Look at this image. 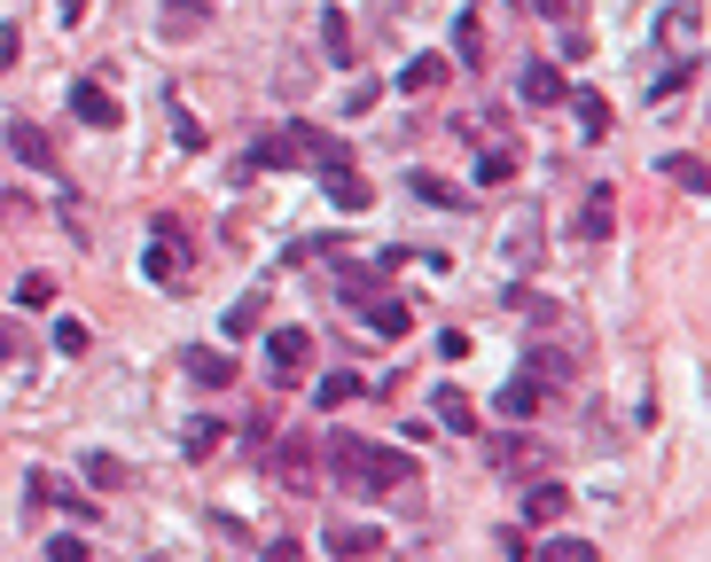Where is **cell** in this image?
Returning a JSON list of instances; mask_svg holds the SVG:
<instances>
[{
	"instance_id": "1",
	"label": "cell",
	"mask_w": 711,
	"mask_h": 562,
	"mask_svg": "<svg viewBox=\"0 0 711 562\" xmlns=\"http://www.w3.org/2000/svg\"><path fill=\"white\" fill-rule=\"evenodd\" d=\"M321 468H336V477H344L352 493H407V485H414V461H407L399 445L352 437V430L321 437Z\"/></svg>"
},
{
	"instance_id": "2",
	"label": "cell",
	"mask_w": 711,
	"mask_h": 562,
	"mask_svg": "<svg viewBox=\"0 0 711 562\" xmlns=\"http://www.w3.org/2000/svg\"><path fill=\"white\" fill-rule=\"evenodd\" d=\"M305 149H313V126H274V133L250 149L243 172H290V164H305Z\"/></svg>"
},
{
	"instance_id": "3",
	"label": "cell",
	"mask_w": 711,
	"mask_h": 562,
	"mask_svg": "<svg viewBox=\"0 0 711 562\" xmlns=\"http://www.w3.org/2000/svg\"><path fill=\"white\" fill-rule=\"evenodd\" d=\"M305 359H313V336L305 328H274V336H266V375H274V383H298Z\"/></svg>"
},
{
	"instance_id": "4",
	"label": "cell",
	"mask_w": 711,
	"mask_h": 562,
	"mask_svg": "<svg viewBox=\"0 0 711 562\" xmlns=\"http://www.w3.org/2000/svg\"><path fill=\"white\" fill-rule=\"evenodd\" d=\"M274 468H282V485H290V493H313V477H321V453H313V437H290V445H274Z\"/></svg>"
},
{
	"instance_id": "5",
	"label": "cell",
	"mask_w": 711,
	"mask_h": 562,
	"mask_svg": "<svg viewBox=\"0 0 711 562\" xmlns=\"http://www.w3.org/2000/svg\"><path fill=\"white\" fill-rule=\"evenodd\" d=\"M617 235V187H586L579 204V242H610Z\"/></svg>"
},
{
	"instance_id": "6",
	"label": "cell",
	"mask_w": 711,
	"mask_h": 562,
	"mask_svg": "<svg viewBox=\"0 0 711 562\" xmlns=\"http://www.w3.org/2000/svg\"><path fill=\"white\" fill-rule=\"evenodd\" d=\"M321 547H328V554H344V562H352V554H384V531H376V523H352V516H336V523L321 531Z\"/></svg>"
},
{
	"instance_id": "7",
	"label": "cell",
	"mask_w": 711,
	"mask_h": 562,
	"mask_svg": "<svg viewBox=\"0 0 711 562\" xmlns=\"http://www.w3.org/2000/svg\"><path fill=\"white\" fill-rule=\"evenodd\" d=\"M321 180H328V204H336V212H368V204H376L368 180L352 172V156H344V164H321Z\"/></svg>"
},
{
	"instance_id": "8",
	"label": "cell",
	"mask_w": 711,
	"mask_h": 562,
	"mask_svg": "<svg viewBox=\"0 0 711 562\" xmlns=\"http://www.w3.org/2000/svg\"><path fill=\"white\" fill-rule=\"evenodd\" d=\"M508 266H516V273L540 266V204H524V212H516V227H508Z\"/></svg>"
},
{
	"instance_id": "9",
	"label": "cell",
	"mask_w": 711,
	"mask_h": 562,
	"mask_svg": "<svg viewBox=\"0 0 711 562\" xmlns=\"http://www.w3.org/2000/svg\"><path fill=\"white\" fill-rule=\"evenodd\" d=\"M516 94H524L531 110H556V102H563V71H556V63H524Z\"/></svg>"
},
{
	"instance_id": "10",
	"label": "cell",
	"mask_w": 711,
	"mask_h": 562,
	"mask_svg": "<svg viewBox=\"0 0 711 562\" xmlns=\"http://www.w3.org/2000/svg\"><path fill=\"white\" fill-rule=\"evenodd\" d=\"M71 110H78L86 126H126V110L110 102V94H103L95 78H78V86H71Z\"/></svg>"
},
{
	"instance_id": "11",
	"label": "cell",
	"mask_w": 711,
	"mask_h": 562,
	"mask_svg": "<svg viewBox=\"0 0 711 562\" xmlns=\"http://www.w3.org/2000/svg\"><path fill=\"white\" fill-rule=\"evenodd\" d=\"M665 47L672 55H696L703 47V9H696V0H680V9L665 17Z\"/></svg>"
},
{
	"instance_id": "12",
	"label": "cell",
	"mask_w": 711,
	"mask_h": 562,
	"mask_svg": "<svg viewBox=\"0 0 711 562\" xmlns=\"http://www.w3.org/2000/svg\"><path fill=\"white\" fill-rule=\"evenodd\" d=\"M32 500H40V508H63V516H103V508H86L63 477H47V468H32Z\"/></svg>"
},
{
	"instance_id": "13",
	"label": "cell",
	"mask_w": 711,
	"mask_h": 562,
	"mask_svg": "<svg viewBox=\"0 0 711 562\" xmlns=\"http://www.w3.org/2000/svg\"><path fill=\"white\" fill-rule=\"evenodd\" d=\"M548 453H540V437H500L493 445V468H508V477H524V468H540Z\"/></svg>"
},
{
	"instance_id": "14",
	"label": "cell",
	"mask_w": 711,
	"mask_h": 562,
	"mask_svg": "<svg viewBox=\"0 0 711 562\" xmlns=\"http://www.w3.org/2000/svg\"><path fill=\"white\" fill-rule=\"evenodd\" d=\"M446 78H454V63H446V55H414V63L399 71V86H407V94H430V86H446Z\"/></svg>"
},
{
	"instance_id": "15",
	"label": "cell",
	"mask_w": 711,
	"mask_h": 562,
	"mask_svg": "<svg viewBox=\"0 0 711 562\" xmlns=\"http://www.w3.org/2000/svg\"><path fill=\"white\" fill-rule=\"evenodd\" d=\"M9 149H17V156H24V164H40V172H47V164H55V149H47V133H40V126H32V118H17V126H9Z\"/></svg>"
},
{
	"instance_id": "16",
	"label": "cell",
	"mask_w": 711,
	"mask_h": 562,
	"mask_svg": "<svg viewBox=\"0 0 711 562\" xmlns=\"http://www.w3.org/2000/svg\"><path fill=\"white\" fill-rule=\"evenodd\" d=\"M188 375H196V383H235V359L212 352V344H188Z\"/></svg>"
},
{
	"instance_id": "17",
	"label": "cell",
	"mask_w": 711,
	"mask_h": 562,
	"mask_svg": "<svg viewBox=\"0 0 711 562\" xmlns=\"http://www.w3.org/2000/svg\"><path fill=\"white\" fill-rule=\"evenodd\" d=\"M430 414L446 422V430H477V414H470V399H462L454 383H438V391H430Z\"/></svg>"
},
{
	"instance_id": "18",
	"label": "cell",
	"mask_w": 711,
	"mask_h": 562,
	"mask_svg": "<svg viewBox=\"0 0 711 562\" xmlns=\"http://www.w3.org/2000/svg\"><path fill=\"white\" fill-rule=\"evenodd\" d=\"M571 118H579V133H586V141H602V133H610V102H602V94H586V86L571 94Z\"/></svg>"
},
{
	"instance_id": "19",
	"label": "cell",
	"mask_w": 711,
	"mask_h": 562,
	"mask_svg": "<svg viewBox=\"0 0 711 562\" xmlns=\"http://www.w3.org/2000/svg\"><path fill=\"white\" fill-rule=\"evenodd\" d=\"M531 554H540V562H594V539H579V531H556V539H540Z\"/></svg>"
},
{
	"instance_id": "20",
	"label": "cell",
	"mask_w": 711,
	"mask_h": 562,
	"mask_svg": "<svg viewBox=\"0 0 711 562\" xmlns=\"http://www.w3.org/2000/svg\"><path fill=\"white\" fill-rule=\"evenodd\" d=\"M321 47H328V63H336V71H352V24H344V9H328V17H321Z\"/></svg>"
},
{
	"instance_id": "21",
	"label": "cell",
	"mask_w": 711,
	"mask_h": 562,
	"mask_svg": "<svg viewBox=\"0 0 711 562\" xmlns=\"http://www.w3.org/2000/svg\"><path fill=\"white\" fill-rule=\"evenodd\" d=\"M360 328H376V336H407V328H414V313H407V305H399V298H376V305H368V321H360Z\"/></svg>"
},
{
	"instance_id": "22",
	"label": "cell",
	"mask_w": 711,
	"mask_h": 562,
	"mask_svg": "<svg viewBox=\"0 0 711 562\" xmlns=\"http://www.w3.org/2000/svg\"><path fill=\"white\" fill-rule=\"evenodd\" d=\"M219 437H227V430H219L212 414H196V422L181 430V453H188V461H212V453H219Z\"/></svg>"
},
{
	"instance_id": "23",
	"label": "cell",
	"mask_w": 711,
	"mask_h": 562,
	"mask_svg": "<svg viewBox=\"0 0 711 562\" xmlns=\"http://www.w3.org/2000/svg\"><path fill=\"white\" fill-rule=\"evenodd\" d=\"M500 305H508V313H531V321H563V305H548L540 290H524V281H508V290H500Z\"/></svg>"
},
{
	"instance_id": "24",
	"label": "cell",
	"mask_w": 711,
	"mask_h": 562,
	"mask_svg": "<svg viewBox=\"0 0 711 562\" xmlns=\"http://www.w3.org/2000/svg\"><path fill=\"white\" fill-rule=\"evenodd\" d=\"M540 399H548V391L524 375V383H508V391H500V414H508V422H531V414H540Z\"/></svg>"
},
{
	"instance_id": "25",
	"label": "cell",
	"mask_w": 711,
	"mask_h": 562,
	"mask_svg": "<svg viewBox=\"0 0 711 562\" xmlns=\"http://www.w3.org/2000/svg\"><path fill=\"white\" fill-rule=\"evenodd\" d=\"M524 375H531L540 391H563V383H571V359H556V352H531V359H524Z\"/></svg>"
},
{
	"instance_id": "26",
	"label": "cell",
	"mask_w": 711,
	"mask_h": 562,
	"mask_svg": "<svg viewBox=\"0 0 711 562\" xmlns=\"http://www.w3.org/2000/svg\"><path fill=\"white\" fill-rule=\"evenodd\" d=\"M414 196H422V204H446V212H470L462 187H454V180H430V172H414Z\"/></svg>"
},
{
	"instance_id": "27",
	"label": "cell",
	"mask_w": 711,
	"mask_h": 562,
	"mask_svg": "<svg viewBox=\"0 0 711 562\" xmlns=\"http://www.w3.org/2000/svg\"><path fill=\"white\" fill-rule=\"evenodd\" d=\"M665 180H680L688 196H703V187H711V172H703V156H696V149H688V156H665Z\"/></svg>"
},
{
	"instance_id": "28",
	"label": "cell",
	"mask_w": 711,
	"mask_h": 562,
	"mask_svg": "<svg viewBox=\"0 0 711 562\" xmlns=\"http://www.w3.org/2000/svg\"><path fill=\"white\" fill-rule=\"evenodd\" d=\"M86 485L118 493V485H126V461H118V453H86Z\"/></svg>"
},
{
	"instance_id": "29",
	"label": "cell",
	"mask_w": 711,
	"mask_h": 562,
	"mask_svg": "<svg viewBox=\"0 0 711 562\" xmlns=\"http://www.w3.org/2000/svg\"><path fill=\"white\" fill-rule=\"evenodd\" d=\"M258 321H266V298H235V305H227V321H219V328H227V336H250V328H258Z\"/></svg>"
},
{
	"instance_id": "30",
	"label": "cell",
	"mask_w": 711,
	"mask_h": 562,
	"mask_svg": "<svg viewBox=\"0 0 711 562\" xmlns=\"http://www.w3.org/2000/svg\"><path fill=\"white\" fill-rule=\"evenodd\" d=\"M563 508H571V493H563V485H540V493H531V508H524V516H531V523H556Z\"/></svg>"
},
{
	"instance_id": "31",
	"label": "cell",
	"mask_w": 711,
	"mask_h": 562,
	"mask_svg": "<svg viewBox=\"0 0 711 562\" xmlns=\"http://www.w3.org/2000/svg\"><path fill=\"white\" fill-rule=\"evenodd\" d=\"M454 55H462V63H485V24H477V17L454 24Z\"/></svg>"
},
{
	"instance_id": "32",
	"label": "cell",
	"mask_w": 711,
	"mask_h": 562,
	"mask_svg": "<svg viewBox=\"0 0 711 562\" xmlns=\"http://www.w3.org/2000/svg\"><path fill=\"white\" fill-rule=\"evenodd\" d=\"M477 180H485V187L516 180V149H485V156H477Z\"/></svg>"
},
{
	"instance_id": "33",
	"label": "cell",
	"mask_w": 711,
	"mask_h": 562,
	"mask_svg": "<svg viewBox=\"0 0 711 562\" xmlns=\"http://www.w3.org/2000/svg\"><path fill=\"white\" fill-rule=\"evenodd\" d=\"M360 391H368V383H360V375H328V383H321L313 399H321V407H344V399H360Z\"/></svg>"
},
{
	"instance_id": "34",
	"label": "cell",
	"mask_w": 711,
	"mask_h": 562,
	"mask_svg": "<svg viewBox=\"0 0 711 562\" xmlns=\"http://www.w3.org/2000/svg\"><path fill=\"white\" fill-rule=\"evenodd\" d=\"M47 298H55L47 273H24V281H17V305H47Z\"/></svg>"
},
{
	"instance_id": "35",
	"label": "cell",
	"mask_w": 711,
	"mask_h": 562,
	"mask_svg": "<svg viewBox=\"0 0 711 562\" xmlns=\"http://www.w3.org/2000/svg\"><path fill=\"white\" fill-rule=\"evenodd\" d=\"M47 562H86V539H71V531H55V539H47Z\"/></svg>"
},
{
	"instance_id": "36",
	"label": "cell",
	"mask_w": 711,
	"mask_h": 562,
	"mask_svg": "<svg viewBox=\"0 0 711 562\" xmlns=\"http://www.w3.org/2000/svg\"><path fill=\"white\" fill-rule=\"evenodd\" d=\"M164 32H204V9H196V0H181V9L164 17Z\"/></svg>"
},
{
	"instance_id": "37",
	"label": "cell",
	"mask_w": 711,
	"mask_h": 562,
	"mask_svg": "<svg viewBox=\"0 0 711 562\" xmlns=\"http://www.w3.org/2000/svg\"><path fill=\"white\" fill-rule=\"evenodd\" d=\"M266 554H282V562H298V554H305V539H298V531H274V539H266Z\"/></svg>"
},
{
	"instance_id": "38",
	"label": "cell",
	"mask_w": 711,
	"mask_h": 562,
	"mask_svg": "<svg viewBox=\"0 0 711 562\" xmlns=\"http://www.w3.org/2000/svg\"><path fill=\"white\" fill-rule=\"evenodd\" d=\"M9 359H24V336H17V328H0V367H9Z\"/></svg>"
},
{
	"instance_id": "39",
	"label": "cell",
	"mask_w": 711,
	"mask_h": 562,
	"mask_svg": "<svg viewBox=\"0 0 711 562\" xmlns=\"http://www.w3.org/2000/svg\"><path fill=\"white\" fill-rule=\"evenodd\" d=\"M531 9H540V17H571V0H531Z\"/></svg>"
},
{
	"instance_id": "40",
	"label": "cell",
	"mask_w": 711,
	"mask_h": 562,
	"mask_svg": "<svg viewBox=\"0 0 711 562\" xmlns=\"http://www.w3.org/2000/svg\"><path fill=\"white\" fill-rule=\"evenodd\" d=\"M86 17V0H63V24H78Z\"/></svg>"
}]
</instances>
